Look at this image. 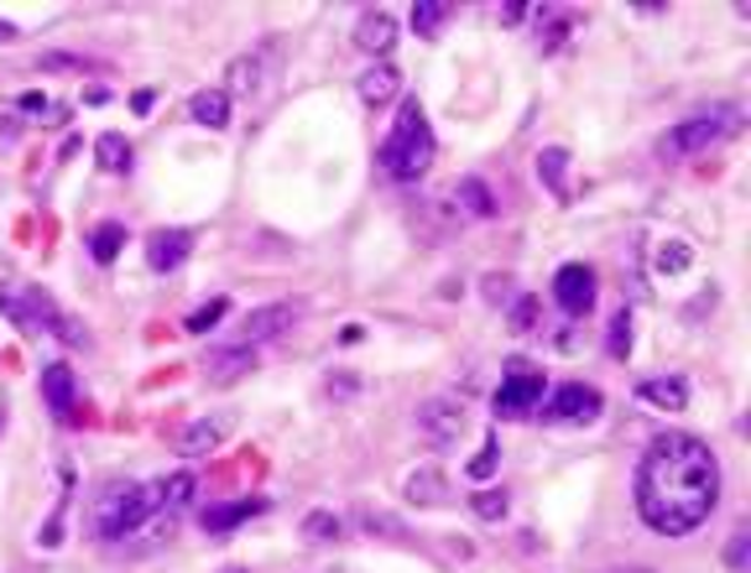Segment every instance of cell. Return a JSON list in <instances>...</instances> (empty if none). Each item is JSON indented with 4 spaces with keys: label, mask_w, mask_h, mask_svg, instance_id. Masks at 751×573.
Masks as SVG:
<instances>
[{
    "label": "cell",
    "mask_w": 751,
    "mask_h": 573,
    "mask_svg": "<svg viewBox=\"0 0 751 573\" xmlns=\"http://www.w3.org/2000/svg\"><path fill=\"white\" fill-rule=\"evenodd\" d=\"M257 371V350L251 344H224V350L204 354V381L209 386H236L240 375Z\"/></svg>",
    "instance_id": "9c48e42d"
},
{
    "label": "cell",
    "mask_w": 751,
    "mask_h": 573,
    "mask_svg": "<svg viewBox=\"0 0 751 573\" xmlns=\"http://www.w3.org/2000/svg\"><path fill=\"white\" fill-rule=\"evenodd\" d=\"M454 209L475 214V220H491V214H495V199H491V188L480 183V178H464V183L454 188Z\"/></svg>",
    "instance_id": "603a6c76"
},
{
    "label": "cell",
    "mask_w": 751,
    "mask_h": 573,
    "mask_svg": "<svg viewBox=\"0 0 751 573\" xmlns=\"http://www.w3.org/2000/svg\"><path fill=\"white\" fill-rule=\"evenodd\" d=\"M470 506H475L480 522H501V516L512 511V501H507V490H475V495H470Z\"/></svg>",
    "instance_id": "4316f807"
},
{
    "label": "cell",
    "mask_w": 751,
    "mask_h": 573,
    "mask_svg": "<svg viewBox=\"0 0 751 573\" xmlns=\"http://www.w3.org/2000/svg\"><path fill=\"white\" fill-rule=\"evenodd\" d=\"M538 178L548 183V193L559 203H569L574 193H569V152L563 147H548V152H538Z\"/></svg>",
    "instance_id": "ac0fdd59"
},
{
    "label": "cell",
    "mask_w": 751,
    "mask_h": 573,
    "mask_svg": "<svg viewBox=\"0 0 751 573\" xmlns=\"http://www.w3.org/2000/svg\"><path fill=\"white\" fill-rule=\"evenodd\" d=\"M402 490H408L412 506H449V501H454V495H449V485H444V474L433 470V464L412 470L408 480H402Z\"/></svg>",
    "instance_id": "e0dca14e"
},
{
    "label": "cell",
    "mask_w": 751,
    "mask_h": 573,
    "mask_svg": "<svg viewBox=\"0 0 751 573\" xmlns=\"http://www.w3.org/2000/svg\"><path fill=\"white\" fill-rule=\"evenodd\" d=\"M538 412H543V422H553V428H590V422H600L605 402H600L595 386H584V381H563V386H553V396H548Z\"/></svg>",
    "instance_id": "5b68a950"
},
{
    "label": "cell",
    "mask_w": 751,
    "mask_h": 573,
    "mask_svg": "<svg viewBox=\"0 0 751 573\" xmlns=\"http://www.w3.org/2000/svg\"><path fill=\"white\" fill-rule=\"evenodd\" d=\"M444 21H449L444 0H418V6H412V27H418L423 37H439L444 32Z\"/></svg>",
    "instance_id": "484cf974"
},
{
    "label": "cell",
    "mask_w": 751,
    "mask_h": 573,
    "mask_svg": "<svg viewBox=\"0 0 751 573\" xmlns=\"http://www.w3.org/2000/svg\"><path fill=\"white\" fill-rule=\"evenodd\" d=\"M230 573H240V569H230Z\"/></svg>",
    "instance_id": "ab89813d"
},
{
    "label": "cell",
    "mask_w": 751,
    "mask_h": 573,
    "mask_svg": "<svg viewBox=\"0 0 751 573\" xmlns=\"http://www.w3.org/2000/svg\"><path fill=\"white\" fill-rule=\"evenodd\" d=\"M595 271L584 267V261H569V267H559V277H553V298H559V308L569 313V319H584L590 308H595Z\"/></svg>",
    "instance_id": "52a82bcc"
},
{
    "label": "cell",
    "mask_w": 751,
    "mask_h": 573,
    "mask_svg": "<svg viewBox=\"0 0 751 573\" xmlns=\"http://www.w3.org/2000/svg\"><path fill=\"white\" fill-rule=\"evenodd\" d=\"M267 58H272V48L236 58V68H230V89H236V94H257V89H261V73H267V68H261ZM230 89H224V94H230Z\"/></svg>",
    "instance_id": "7402d4cb"
},
{
    "label": "cell",
    "mask_w": 751,
    "mask_h": 573,
    "mask_svg": "<svg viewBox=\"0 0 751 573\" xmlns=\"http://www.w3.org/2000/svg\"><path fill=\"white\" fill-rule=\"evenodd\" d=\"M356 48L371 52V58H387V52L397 48V21L387 17V11H366V17L356 21Z\"/></svg>",
    "instance_id": "5bb4252c"
},
{
    "label": "cell",
    "mask_w": 751,
    "mask_h": 573,
    "mask_svg": "<svg viewBox=\"0 0 751 573\" xmlns=\"http://www.w3.org/2000/svg\"><path fill=\"white\" fill-rule=\"evenodd\" d=\"M381 168L392 172L397 183H418L428 168H433V125L418 110V100L397 110L392 135L381 141Z\"/></svg>",
    "instance_id": "3957f363"
},
{
    "label": "cell",
    "mask_w": 751,
    "mask_h": 573,
    "mask_svg": "<svg viewBox=\"0 0 751 573\" xmlns=\"http://www.w3.org/2000/svg\"><path fill=\"white\" fill-rule=\"evenodd\" d=\"M495 17H501V21H507V27H512V21H522V17H528V6H501Z\"/></svg>",
    "instance_id": "74e56055"
},
{
    "label": "cell",
    "mask_w": 751,
    "mask_h": 573,
    "mask_svg": "<svg viewBox=\"0 0 751 573\" xmlns=\"http://www.w3.org/2000/svg\"><path fill=\"white\" fill-rule=\"evenodd\" d=\"M418 428H423L433 443H454L464 433V402H454V396H433V402L418 406Z\"/></svg>",
    "instance_id": "ba28073f"
},
{
    "label": "cell",
    "mask_w": 751,
    "mask_h": 573,
    "mask_svg": "<svg viewBox=\"0 0 751 573\" xmlns=\"http://www.w3.org/2000/svg\"><path fill=\"white\" fill-rule=\"evenodd\" d=\"M720 501V464L710 443L663 433L637 464V511L658 537H689Z\"/></svg>",
    "instance_id": "6da1fadb"
},
{
    "label": "cell",
    "mask_w": 751,
    "mask_h": 573,
    "mask_svg": "<svg viewBox=\"0 0 751 573\" xmlns=\"http://www.w3.org/2000/svg\"><path fill=\"white\" fill-rule=\"evenodd\" d=\"M193 490H199L193 474H168V480H157V511H162V516H178V511L193 501Z\"/></svg>",
    "instance_id": "44dd1931"
},
{
    "label": "cell",
    "mask_w": 751,
    "mask_h": 573,
    "mask_svg": "<svg viewBox=\"0 0 751 573\" xmlns=\"http://www.w3.org/2000/svg\"><path fill=\"white\" fill-rule=\"evenodd\" d=\"M495 459H501V443H485V449L470 459V480H491V474H495Z\"/></svg>",
    "instance_id": "836d02e7"
},
{
    "label": "cell",
    "mask_w": 751,
    "mask_h": 573,
    "mask_svg": "<svg viewBox=\"0 0 751 573\" xmlns=\"http://www.w3.org/2000/svg\"><path fill=\"white\" fill-rule=\"evenodd\" d=\"M188 110H193V120L209 125V131H224V125H230V94H224V89H199V94L188 100Z\"/></svg>",
    "instance_id": "ffe728a7"
},
{
    "label": "cell",
    "mask_w": 751,
    "mask_h": 573,
    "mask_svg": "<svg viewBox=\"0 0 751 573\" xmlns=\"http://www.w3.org/2000/svg\"><path fill=\"white\" fill-rule=\"evenodd\" d=\"M94 162H100L104 172H120V168H131V141L120 131H104L100 141H94Z\"/></svg>",
    "instance_id": "cb8c5ba5"
},
{
    "label": "cell",
    "mask_w": 751,
    "mask_h": 573,
    "mask_svg": "<svg viewBox=\"0 0 751 573\" xmlns=\"http://www.w3.org/2000/svg\"><path fill=\"white\" fill-rule=\"evenodd\" d=\"M689 261H694V251H689L683 240H668L663 251H658V271H663V277H668V271H683Z\"/></svg>",
    "instance_id": "1f68e13d"
},
{
    "label": "cell",
    "mask_w": 751,
    "mask_h": 573,
    "mask_svg": "<svg viewBox=\"0 0 751 573\" xmlns=\"http://www.w3.org/2000/svg\"><path fill=\"white\" fill-rule=\"evenodd\" d=\"M261 516V501H230V506H209L204 511V532L209 537H224V532H236L240 522H251Z\"/></svg>",
    "instance_id": "d6986e66"
},
{
    "label": "cell",
    "mask_w": 751,
    "mask_h": 573,
    "mask_svg": "<svg viewBox=\"0 0 751 573\" xmlns=\"http://www.w3.org/2000/svg\"><path fill=\"white\" fill-rule=\"evenodd\" d=\"M360 381L356 375H329V396H356Z\"/></svg>",
    "instance_id": "8d00e7d4"
},
{
    "label": "cell",
    "mask_w": 751,
    "mask_h": 573,
    "mask_svg": "<svg viewBox=\"0 0 751 573\" xmlns=\"http://www.w3.org/2000/svg\"><path fill=\"white\" fill-rule=\"evenodd\" d=\"M37 68H52V73H69V68H84L79 58H69V52H42V63Z\"/></svg>",
    "instance_id": "d590c367"
},
{
    "label": "cell",
    "mask_w": 751,
    "mask_h": 573,
    "mask_svg": "<svg viewBox=\"0 0 751 573\" xmlns=\"http://www.w3.org/2000/svg\"><path fill=\"white\" fill-rule=\"evenodd\" d=\"M532 319H538V298H522V303L512 308V329H517V334H528Z\"/></svg>",
    "instance_id": "e575fe53"
},
{
    "label": "cell",
    "mask_w": 751,
    "mask_h": 573,
    "mask_svg": "<svg viewBox=\"0 0 751 573\" xmlns=\"http://www.w3.org/2000/svg\"><path fill=\"white\" fill-rule=\"evenodd\" d=\"M356 94H360V104H371V110L392 104L397 94H402V68H392V63H371L366 73H360Z\"/></svg>",
    "instance_id": "8fae6325"
},
{
    "label": "cell",
    "mask_w": 751,
    "mask_h": 573,
    "mask_svg": "<svg viewBox=\"0 0 751 573\" xmlns=\"http://www.w3.org/2000/svg\"><path fill=\"white\" fill-rule=\"evenodd\" d=\"M360 522H366V532L371 537H387V542H408V532L397 526V516H387V511H376V506H360Z\"/></svg>",
    "instance_id": "83f0119b"
},
{
    "label": "cell",
    "mask_w": 751,
    "mask_h": 573,
    "mask_svg": "<svg viewBox=\"0 0 751 573\" xmlns=\"http://www.w3.org/2000/svg\"><path fill=\"white\" fill-rule=\"evenodd\" d=\"M0 42H17V27H11V21H0Z\"/></svg>",
    "instance_id": "f35d334b"
},
{
    "label": "cell",
    "mask_w": 751,
    "mask_h": 573,
    "mask_svg": "<svg viewBox=\"0 0 751 573\" xmlns=\"http://www.w3.org/2000/svg\"><path fill=\"white\" fill-rule=\"evenodd\" d=\"M224 313H230V303H224V298H214V303L193 308V313L183 319V329H188V334H209V329H214V323H220Z\"/></svg>",
    "instance_id": "4dcf8cb0"
},
{
    "label": "cell",
    "mask_w": 751,
    "mask_h": 573,
    "mask_svg": "<svg viewBox=\"0 0 751 573\" xmlns=\"http://www.w3.org/2000/svg\"><path fill=\"white\" fill-rule=\"evenodd\" d=\"M340 516H334V511H313V516H308L303 522V537L308 542H340Z\"/></svg>",
    "instance_id": "f546056e"
},
{
    "label": "cell",
    "mask_w": 751,
    "mask_h": 573,
    "mask_svg": "<svg viewBox=\"0 0 751 573\" xmlns=\"http://www.w3.org/2000/svg\"><path fill=\"white\" fill-rule=\"evenodd\" d=\"M236 428V418L230 412H220V418H199V422H188L183 433H178V454H188V459H199V454H209V449H220L224 443V433Z\"/></svg>",
    "instance_id": "30bf717a"
},
{
    "label": "cell",
    "mask_w": 751,
    "mask_h": 573,
    "mask_svg": "<svg viewBox=\"0 0 751 573\" xmlns=\"http://www.w3.org/2000/svg\"><path fill=\"white\" fill-rule=\"evenodd\" d=\"M120 245H126V230H120V224H100V230L89 235V255H94L100 267H110V261H116Z\"/></svg>",
    "instance_id": "d4e9b609"
},
{
    "label": "cell",
    "mask_w": 751,
    "mask_h": 573,
    "mask_svg": "<svg viewBox=\"0 0 751 573\" xmlns=\"http://www.w3.org/2000/svg\"><path fill=\"white\" fill-rule=\"evenodd\" d=\"M188 251H193V235H188V230H157V235L147 240V267L178 271L188 261Z\"/></svg>",
    "instance_id": "4fadbf2b"
},
{
    "label": "cell",
    "mask_w": 751,
    "mask_h": 573,
    "mask_svg": "<svg viewBox=\"0 0 751 573\" xmlns=\"http://www.w3.org/2000/svg\"><path fill=\"white\" fill-rule=\"evenodd\" d=\"M157 516V490L141 480H120L104 485L94 501V537L100 542H131L141 526Z\"/></svg>",
    "instance_id": "7a4b0ae2"
},
{
    "label": "cell",
    "mask_w": 751,
    "mask_h": 573,
    "mask_svg": "<svg viewBox=\"0 0 751 573\" xmlns=\"http://www.w3.org/2000/svg\"><path fill=\"white\" fill-rule=\"evenodd\" d=\"M292 319H298V308H292V303H267V308H257L251 319L240 323V344H251V350H257L261 339H277Z\"/></svg>",
    "instance_id": "7c38bea8"
},
{
    "label": "cell",
    "mask_w": 751,
    "mask_h": 573,
    "mask_svg": "<svg viewBox=\"0 0 751 573\" xmlns=\"http://www.w3.org/2000/svg\"><path fill=\"white\" fill-rule=\"evenodd\" d=\"M543 396H548L543 375H538V371H512L507 381H501V386H495L491 412H495V418H507V422L532 418V412L543 406Z\"/></svg>",
    "instance_id": "8992f818"
},
{
    "label": "cell",
    "mask_w": 751,
    "mask_h": 573,
    "mask_svg": "<svg viewBox=\"0 0 751 573\" xmlns=\"http://www.w3.org/2000/svg\"><path fill=\"white\" fill-rule=\"evenodd\" d=\"M747 557H751V526H741V532L731 537V547H725V569L747 573Z\"/></svg>",
    "instance_id": "d6a6232c"
},
{
    "label": "cell",
    "mask_w": 751,
    "mask_h": 573,
    "mask_svg": "<svg viewBox=\"0 0 751 573\" xmlns=\"http://www.w3.org/2000/svg\"><path fill=\"white\" fill-rule=\"evenodd\" d=\"M627 350H632V313L621 308L611 319V334H605V354H611V360H627Z\"/></svg>",
    "instance_id": "f1b7e54d"
},
{
    "label": "cell",
    "mask_w": 751,
    "mask_h": 573,
    "mask_svg": "<svg viewBox=\"0 0 751 573\" xmlns=\"http://www.w3.org/2000/svg\"><path fill=\"white\" fill-rule=\"evenodd\" d=\"M637 402L658 406V412H683L689 406V386H683V375H652L637 386Z\"/></svg>",
    "instance_id": "2e32d148"
},
{
    "label": "cell",
    "mask_w": 751,
    "mask_h": 573,
    "mask_svg": "<svg viewBox=\"0 0 751 573\" xmlns=\"http://www.w3.org/2000/svg\"><path fill=\"white\" fill-rule=\"evenodd\" d=\"M731 131H735L731 110H710V115H694V120H683V125H673V131L658 135V157H663V162L700 157V152H710V147H720Z\"/></svg>",
    "instance_id": "277c9868"
},
{
    "label": "cell",
    "mask_w": 751,
    "mask_h": 573,
    "mask_svg": "<svg viewBox=\"0 0 751 573\" xmlns=\"http://www.w3.org/2000/svg\"><path fill=\"white\" fill-rule=\"evenodd\" d=\"M42 402H48L58 418H69L73 402H79V381H73V371L63 360H52L48 371H42Z\"/></svg>",
    "instance_id": "9a60e30c"
}]
</instances>
